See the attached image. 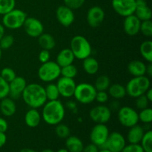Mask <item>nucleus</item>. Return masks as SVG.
<instances>
[{"mask_svg": "<svg viewBox=\"0 0 152 152\" xmlns=\"http://www.w3.org/2000/svg\"><path fill=\"white\" fill-rule=\"evenodd\" d=\"M42 120L50 126L62 123L65 116V109L60 100H48L42 106Z\"/></svg>", "mask_w": 152, "mask_h": 152, "instance_id": "f257e3e1", "label": "nucleus"}, {"mask_svg": "<svg viewBox=\"0 0 152 152\" xmlns=\"http://www.w3.org/2000/svg\"><path fill=\"white\" fill-rule=\"evenodd\" d=\"M24 102L29 108H42L47 102L45 88L38 83L28 84L22 94Z\"/></svg>", "mask_w": 152, "mask_h": 152, "instance_id": "f03ea898", "label": "nucleus"}, {"mask_svg": "<svg viewBox=\"0 0 152 152\" xmlns=\"http://www.w3.org/2000/svg\"><path fill=\"white\" fill-rule=\"evenodd\" d=\"M126 87V94L132 98H137V96L145 94V92L151 88L150 78L147 76L140 77H133L131 79Z\"/></svg>", "mask_w": 152, "mask_h": 152, "instance_id": "7ed1b4c3", "label": "nucleus"}, {"mask_svg": "<svg viewBox=\"0 0 152 152\" xmlns=\"http://www.w3.org/2000/svg\"><path fill=\"white\" fill-rule=\"evenodd\" d=\"M70 49L74 53L75 59L83 60L91 55L92 47L88 40L81 35L74 36L71 40Z\"/></svg>", "mask_w": 152, "mask_h": 152, "instance_id": "20e7f679", "label": "nucleus"}, {"mask_svg": "<svg viewBox=\"0 0 152 152\" xmlns=\"http://www.w3.org/2000/svg\"><path fill=\"white\" fill-rule=\"evenodd\" d=\"M2 16L1 24L4 28L10 30H16L22 28L28 17V15L24 10L18 8H13Z\"/></svg>", "mask_w": 152, "mask_h": 152, "instance_id": "39448f33", "label": "nucleus"}, {"mask_svg": "<svg viewBox=\"0 0 152 152\" xmlns=\"http://www.w3.org/2000/svg\"><path fill=\"white\" fill-rule=\"evenodd\" d=\"M38 77L45 83H51L61 77V67L56 61H50L42 63L38 69Z\"/></svg>", "mask_w": 152, "mask_h": 152, "instance_id": "423d86ee", "label": "nucleus"}, {"mask_svg": "<svg viewBox=\"0 0 152 152\" xmlns=\"http://www.w3.org/2000/svg\"><path fill=\"white\" fill-rule=\"evenodd\" d=\"M96 90L94 85L82 83L77 85L74 96L77 102L81 104H90L95 101Z\"/></svg>", "mask_w": 152, "mask_h": 152, "instance_id": "0eeeda50", "label": "nucleus"}, {"mask_svg": "<svg viewBox=\"0 0 152 152\" xmlns=\"http://www.w3.org/2000/svg\"><path fill=\"white\" fill-rule=\"evenodd\" d=\"M117 117L120 124L126 128H131L139 123L138 112L130 106L120 107L117 111Z\"/></svg>", "mask_w": 152, "mask_h": 152, "instance_id": "6e6552de", "label": "nucleus"}, {"mask_svg": "<svg viewBox=\"0 0 152 152\" xmlns=\"http://www.w3.org/2000/svg\"><path fill=\"white\" fill-rule=\"evenodd\" d=\"M126 145V141L124 136L120 132H114L109 134L107 140L99 148H107L112 152H121Z\"/></svg>", "mask_w": 152, "mask_h": 152, "instance_id": "1a4fd4ad", "label": "nucleus"}, {"mask_svg": "<svg viewBox=\"0 0 152 152\" xmlns=\"http://www.w3.org/2000/svg\"><path fill=\"white\" fill-rule=\"evenodd\" d=\"M109 134V130L106 125L96 123L90 132V140L91 143L99 148L107 140Z\"/></svg>", "mask_w": 152, "mask_h": 152, "instance_id": "9d476101", "label": "nucleus"}, {"mask_svg": "<svg viewBox=\"0 0 152 152\" xmlns=\"http://www.w3.org/2000/svg\"><path fill=\"white\" fill-rule=\"evenodd\" d=\"M89 117L95 123L105 124L111 120V111L109 107L101 104L90 110Z\"/></svg>", "mask_w": 152, "mask_h": 152, "instance_id": "9b49d317", "label": "nucleus"}, {"mask_svg": "<svg viewBox=\"0 0 152 152\" xmlns=\"http://www.w3.org/2000/svg\"><path fill=\"white\" fill-rule=\"evenodd\" d=\"M111 4L114 11L123 17L134 14L136 9L135 0H111Z\"/></svg>", "mask_w": 152, "mask_h": 152, "instance_id": "f8f14e48", "label": "nucleus"}, {"mask_svg": "<svg viewBox=\"0 0 152 152\" xmlns=\"http://www.w3.org/2000/svg\"><path fill=\"white\" fill-rule=\"evenodd\" d=\"M22 27L27 35L33 38H38L44 33V25L37 18L27 17Z\"/></svg>", "mask_w": 152, "mask_h": 152, "instance_id": "ddd939ff", "label": "nucleus"}, {"mask_svg": "<svg viewBox=\"0 0 152 152\" xmlns=\"http://www.w3.org/2000/svg\"><path fill=\"white\" fill-rule=\"evenodd\" d=\"M105 17V13L104 10L97 5L90 7L86 14V20L88 24L93 28L100 26L103 22Z\"/></svg>", "mask_w": 152, "mask_h": 152, "instance_id": "4468645a", "label": "nucleus"}, {"mask_svg": "<svg viewBox=\"0 0 152 152\" xmlns=\"http://www.w3.org/2000/svg\"><path fill=\"white\" fill-rule=\"evenodd\" d=\"M56 17L59 23L64 27H69L75 21L74 10L66 5H60L56 8Z\"/></svg>", "mask_w": 152, "mask_h": 152, "instance_id": "2eb2a0df", "label": "nucleus"}, {"mask_svg": "<svg viewBox=\"0 0 152 152\" xmlns=\"http://www.w3.org/2000/svg\"><path fill=\"white\" fill-rule=\"evenodd\" d=\"M56 85L61 96L65 98H70L71 96H74V91L77 86L74 79L60 77L58 79Z\"/></svg>", "mask_w": 152, "mask_h": 152, "instance_id": "dca6fc26", "label": "nucleus"}, {"mask_svg": "<svg viewBox=\"0 0 152 152\" xmlns=\"http://www.w3.org/2000/svg\"><path fill=\"white\" fill-rule=\"evenodd\" d=\"M28 85L25 78L16 76L14 80L9 83V96L13 99H18L22 97V94Z\"/></svg>", "mask_w": 152, "mask_h": 152, "instance_id": "f3484780", "label": "nucleus"}, {"mask_svg": "<svg viewBox=\"0 0 152 152\" xmlns=\"http://www.w3.org/2000/svg\"><path fill=\"white\" fill-rule=\"evenodd\" d=\"M141 21L134 14L126 16L123 22V29L129 37H134L140 33Z\"/></svg>", "mask_w": 152, "mask_h": 152, "instance_id": "a211bd4d", "label": "nucleus"}, {"mask_svg": "<svg viewBox=\"0 0 152 152\" xmlns=\"http://www.w3.org/2000/svg\"><path fill=\"white\" fill-rule=\"evenodd\" d=\"M25 123L27 126L30 128H36L40 124L42 121L41 113L38 111L37 108H31L25 114Z\"/></svg>", "mask_w": 152, "mask_h": 152, "instance_id": "6ab92c4d", "label": "nucleus"}, {"mask_svg": "<svg viewBox=\"0 0 152 152\" xmlns=\"http://www.w3.org/2000/svg\"><path fill=\"white\" fill-rule=\"evenodd\" d=\"M0 111L4 117H12L16 111V104L14 99L10 96L1 99L0 102Z\"/></svg>", "mask_w": 152, "mask_h": 152, "instance_id": "aec40b11", "label": "nucleus"}, {"mask_svg": "<svg viewBox=\"0 0 152 152\" xmlns=\"http://www.w3.org/2000/svg\"><path fill=\"white\" fill-rule=\"evenodd\" d=\"M129 130L127 134V140L129 143L132 144H140L144 134V128L137 124L132 127L129 128Z\"/></svg>", "mask_w": 152, "mask_h": 152, "instance_id": "412c9836", "label": "nucleus"}, {"mask_svg": "<svg viewBox=\"0 0 152 152\" xmlns=\"http://www.w3.org/2000/svg\"><path fill=\"white\" fill-rule=\"evenodd\" d=\"M75 56L70 48H64L59 52L56 56V62L62 68L74 63Z\"/></svg>", "mask_w": 152, "mask_h": 152, "instance_id": "4be33fe9", "label": "nucleus"}, {"mask_svg": "<svg viewBox=\"0 0 152 152\" xmlns=\"http://www.w3.org/2000/svg\"><path fill=\"white\" fill-rule=\"evenodd\" d=\"M128 71L133 77L145 76L146 72V65L140 60H133L128 65Z\"/></svg>", "mask_w": 152, "mask_h": 152, "instance_id": "5701e85b", "label": "nucleus"}, {"mask_svg": "<svg viewBox=\"0 0 152 152\" xmlns=\"http://www.w3.org/2000/svg\"><path fill=\"white\" fill-rule=\"evenodd\" d=\"M134 14L142 22L145 20H151L152 18V12L148 7L147 2L137 3L136 4V9Z\"/></svg>", "mask_w": 152, "mask_h": 152, "instance_id": "b1692460", "label": "nucleus"}, {"mask_svg": "<svg viewBox=\"0 0 152 152\" xmlns=\"http://www.w3.org/2000/svg\"><path fill=\"white\" fill-rule=\"evenodd\" d=\"M83 68L86 74L94 75L98 72L99 69V64L97 59L90 56L83 59Z\"/></svg>", "mask_w": 152, "mask_h": 152, "instance_id": "393cba45", "label": "nucleus"}, {"mask_svg": "<svg viewBox=\"0 0 152 152\" xmlns=\"http://www.w3.org/2000/svg\"><path fill=\"white\" fill-rule=\"evenodd\" d=\"M65 146L69 152H82L84 148L83 141L78 137L71 135L66 138Z\"/></svg>", "mask_w": 152, "mask_h": 152, "instance_id": "a878e982", "label": "nucleus"}, {"mask_svg": "<svg viewBox=\"0 0 152 152\" xmlns=\"http://www.w3.org/2000/svg\"><path fill=\"white\" fill-rule=\"evenodd\" d=\"M38 43L42 49L50 51L56 46V40L54 37L48 33H43L38 37Z\"/></svg>", "mask_w": 152, "mask_h": 152, "instance_id": "bb28decb", "label": "nucleus"}, {"mask_svg": "<svg viewBox=\"0 0 152 152\" xmlns=\"http://www.w3.org/2000/svg\"><path fill=\"white\" fill-rule=\"evenodd\" d=\"M108 94L109 96L112 97L114 99H121L124 98L127 95L126 94V87L124 86L119 83L111 84L108 88Z\"/></svg>", "mask_w": 152, "mask_h": 152, "instance_id": "cd10ccee", "label": "nucleus"}, {"mask_svg": "<svg viewBox=\"0 0 152 152\" xmlns=\"http://www.w3.org/2000/svg\"><path fill=\"white\" fill-rule=\"evenodd\" d=\"M140 52L145 60L148 62H152V42L151 40H145L141 43Z\"/></svg>", "mask_w": 152, "mask_h": 152, "instance_id": "c85d7f7f", "label": "nucleus"}, {"mask_svg": "<svg viewBox=\"0 0 152 152\" xmlns=\"http://www.w3.org/2000/svg\"><path fill=\"white\" fill-rule=\"evenodd\" d=\"M111 86V80L106 75H100L96 79L94 86L96 88V91H107Z\"/></svg>", "mask_w": 152, "mask_h": 152, "instance_id": "c756f323", "label": "nucleus"}, {"mask_svg": "<svg viewBox=\"0 0 152 152\" xmlns=\"http://www.w3.org/2000/svg\"><path fill=\"white\" fill-rule=\"evenodd\" d=\"M44 88L47 100H56V99H59L60 95H59V90H58V88L56 84L49 83Z\"/></svg>", "mask_w": 152, "mask_h": 152, "instance_id": "7c9ffc66", "label": "nucleus"}, {"mask_svg": "<svg viewBox=\"0 0 152 152\" xmlns=\"http://www.w3.org/2000/svg\"><path fill=\"white\" fill-rule=\"evenodd\" d=\"M140 145L143 149L144 152H152V132L148 130L145 132Z\"/></svg>", "mask_w": 152, "mask_h": 152, "instance_id": "2f4dec72", "label": "nucleus"}, {"mask_svg": "<svg viewBox=\"0 0 152 152\" xmlns=\"http://www.w3.org/2000/svg\"><path fill=\"white\" fill-rule=\"evenodd\" d=\"M77 74H78V70L74 64H71L61 68V77L74 79L77 77Z\"/></svg>", "mask_w": 152, "mask_h": 152, "instance_id": "473e14b6", "label": "nucleus"}, {"mask_svg": "<svg viewBox=\"0 0 152 152\" xmlns=\"http://www.w3.org/2000/svg\"><path fill=\"white\" fill-rule=\"evenodd\" d=\"M55 126H56L55 133L58 137L61 138V139H66L71 134L70 128L67 125L60 123Z\"/></svg>", "mask_w": 152, "mask_h": 152, "instance_id": "72a5a7b5", "label": "nucleus"}, {"mask_svg": "<svg viewBox=\"0 0 152 152\" xmlns=\"http://www.w3.org/2000/svg\"><path fill=\"white\" fill-rule=\"evenodd\" d=\"M139 121L144 124H150L152 122V109L149 107L140 110L138 113Z\"/></svg>", "mask_w": 152, "mask_h": 152, "instance_id": "f704fd0d", "label": "nucleus"}, {"mask_svg": "<svg viewBox=\"0 0 152 152\" xmlns=\"http://www.w3.org/2000/svg\"><path fill=\"white\" fill-rule=\"evenodd\" d=\"M16 0H0V15H4L15 8Z\"/></svg>", "mask_w": 152, "mask_h": 152, "instance_id": "c9c22d12", "label": "nucleus"}, {"mask_svg": "<svg viewBox=\"0 0 152 152\" xmlns=\"http://www.w3.org/2000/svg\"><path fill=\"white\" fill-rule=\"evenodd\" d=\"M140 33L142 34L144 37H152V22L151 20L142 21L140 28Z\"/></svg>", "mask_w": 152, "mask_h": 152, "instance_id": "e433bc0d", "label": "nucleus"}, {"mask_svg": "<svg viewBox=\"0 0 152 152\" xmlns=\"http://www.w3.org/2000/svg\"><path fill=\"white\" fill-rule=\"evenodd\" d=\"M0 76L7 83H10L13 80H14L16 77V74L14 70L9 67H5L2 68L0 72Z\"/></svg>", "mask_w": 152, "mask_h": 152, "instance_id": "4c0bfd02", "label": "nucleus"}, {"mask_svg": "<svg viewBox=\"0 0 152 152\" xmlns=\"http://www.w3.org/2000/svg\"><path fill=\"white\" fill-rule=\"evenodd\" d=\"M14 37L12 35H5L3 36L2 38L0 39V48L1 50H7L11 48L14 43Z\"/></svg>", "mask_w": 152, "mask_h": 152, "instance_id": "58836bf2", "label": "nucleus"}, {"mask_svg": "<svg viewBox=\"0 0 152 152\" xmlns=\"http://www.w3.org/2000/svg\"><path fill=\"white\" fill-rule=\"evenodd\" d=\"M149 104L150 102L147 99L145 94H142L135 98V105H136L137 108H138L140 111L149 107Z\"/></svg>", "mask_w": 152, "mask_h": 152, "instance_id": "ea45409f", "label": "nucleus"}, {"mask_svg": "<svg viewBox=\"0 0 152 152\" xmlns=\"http://www.w3.org/2000/svg\"><path fill=\"white\" fill-rule=\"evenodd\" d=\"M9 96V83L0 76V100Z\"/></svg>", "mask_w": 152, "mask_h": 152, "instance_id": "a19ab883", "label": "nucleus"}, {"mask_svg": "<svg viewBox=\"0 0 152 152\" xmlns=\"http://www.w3.org/2000/svg\"><path fill=\"white\" fill-rule=\"evenodd\" d=\"M64 4L72 10H77L83 6L86 0H63Z\"/></svg>", "mask_w": 152, "mask_h": 152, "instance_id": "79ce46f5", "label": "nucleus"}, {"mask_svg": "<svg viewBox=\"0 0 152 152\" xmlns=\"http://www.w3.org/2000/svg\"><path fill=\"white\" fill-rule=\"evenodd\" d=\"M109 99V95H108L107 91H96V96H95V101L100 104H104L108 102Z\"/></svg>", "mask_w": 152, "mask_h": 152, "instance_id": "37998d69", "label": "nucleus"}, {"mask_svg": "<svg viewBox=\"0 0 152 152\" xmlns=\"http://www.w3.org/2000/svg\"><path fill=\"white\" fill-rule=\"evenodd\" d=\"M121 152H144V151L140 144L129 143V145H126Z\"/></svg>", "mask_w": 152, "mask_h": 152, "instance_id": "c03bdc74", "label": "nucleus"}, {"mask_svg": "<svg viewBox=\"0 0 152 152\" xmlns=\"http://www.w3.org/2000/svg\"><path fill=\"white\" fill-rule=\"evenodd\" d=\"M50 50H45V49H42L41 51L39 52L38 56V59L42 64L47 62L50 60Z\"/></svg>", "mask_w": 152, "mask_h": 152, "instance_id": "a18cd8bd", "label": "nucleus"}, {"mask_svg": "<svg viewBox=\"0 0 152 152\" xmlns=\"http://www.w3.org/2000/svg\"><path fill=\"white\" fill-rule=\"evenodd\" d=\"M99 147L97 145H94L93 143H91L89 145L84 146L83 150L82 152H98L99 151Z\"/></svg>", "mask_w": 152, "mask_h": 152, "instance_id": "49530a36", "label": "nucleus"}, {"mask_svg": "<svg viewBox=\"0 0 152 152\" xmlns=\"http://www.w3.org/2000/svg\"><path fill=\"white\" fill-rule=\"evenodd\" d=\"M8 129V123L5 119L0 117V132L5 133Z\"/></svg>", "mask_w": 152, "mask_h": 152, "instance_id": "de8ad7c7", "label": "nucleus"}, {"mask_svg": "<svg viewBox=\"0 0 152 152\" xmlns=\"http://www.w3.org/2000/svg\"><path fill=\"white\" fill-rule=\"evenodd\" d=\"M7 142V136L4 132H0V148H2Z\"/></svg>", "mask_w": 152, "mask_h": 152, "instance_id": "09e8293b", "label": "nucleus"}, {"mask_svg": "<svg viewBox=\"0 0 152 152\" xmlns=\"http://www.w3.org/2000/svg\"><path fill=\"white\" fill-rule=\"evenodd\" d=\"M145 76L151 78L152 77V62H148V65H146V72H145Z\"/></svg>", "mask_w": 152, "mask_h": 152, "instance_id": "8fccbe9b", "label": "nucleus"}, {"mask_svg": "<svg viewBox=\"0 0 152 152\" xmlns=\"http://www.w3.org/2000/svg\"><path fill=\"white\" fill-rule=\"evenodd\" d=\"M145 95L147 97V99H148V101H149L150 102H152V89L151 88H150L145 92Z\"/></svg>", "mask_w": 152, "mask_h": 152, "instance_id": "3c124183", "label": "nucleus"}, {"mask_svg": "<svg viewBox=\"0 0 152 152\" xmlns=\"http://www.w3.org/2000/svg\"><path fill=\"white\" fill-rule=\"evenodd\" d=\"M4 33H5V28H4L2 24L0 23V39L4 35Z\"/></svg>", "mask_w": 152, "mask_h": 152, "instance_id": "603ef678", "label": "nucleus"}, {"mask_svg": "<svg viewBox=\"0 0 152 152\" xmlns=\"http://www.w3.org/2000/svg\"><path fill=\"white\" fill-rule=\"evenodd\" d=\"M19 152H37L35 150L32 149V148H22Z\"/></svg>", "mask_w": 152, "mask_h": 152, "instance_id": "864d4df0", "label": "nucleus"}, {"mask_svg": "<svg viewBox=\"0 0 152 152\" xmlns=\"http://www.w3.org/2000/svg\"><path fill=\"white\" fill-rule=\"evenodd\" d=\"M98 152H112V151L107 149V148H100V150H99V151Z\"/></svg>", "mask_w": 152, "mask_h": 152, "instance_id": "5fc2aeb1", "label": "nucleus"}, {"mask_svg": "<svg viewBox=\"0 0 152 152\" xmlns=\"http://www.w3.org/2000/svg\"><path fill=\"white\" fill-rule=\"evenodd\" d=\"M56 152H69V151H68L66 148H61V149L58 150Z\"/></svg>", "mask_w": 152, "mask_h": 152, "instance_id": "6e6d98bb", "label": "nucleus"}, {"mask_svg": "<svg viewBox=\"0 0 152 152\" xmlns=\"http://www.w3.org/2000/svg\"><path fill=\"white\" fill-rule=\"evenodd\" d=\"M41 152H54V151L51 149H49V148H46V149L42 150Z\"/></svg>", "mask_w": 152, "mask_h": 152, "instance_id": "4d7b16f0", "label": "nucleus"}, {"mask_svg": "<svg viewBox=\"0 0 152 152\" xmlns=\"http://www.w3.org/2000/svg\"><path fill=\"white\" fill-rule=\"evenodd\" d=\"M135 1H136V4H137V3L145 2V1H146V0H135Z\"/></svg>", "mask_w": 152, "mask_h": 152, "instance_id": "13d9d810", "label": "nucleus"}, {"mask_svg": "<svg viewBox=\"0 0 152 152\" xmlns=\"http://www.w3.org/2000/svg\"><path fill=\"white\" fill-rule=\"evenodd\" d=\"M1 56H2V50H1V48H0V60H1Z\"/></svg>", "mask_w": 152, "mask_h": 152, "instance_id": "bf43d9fd", "label": "nucleus"}]
</instances>
